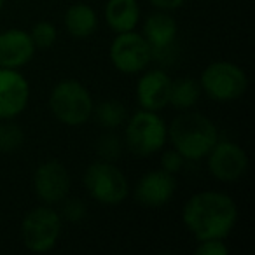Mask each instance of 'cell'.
Segmentation results:
<instances>
[{"instance_id":"1","label":"cell","mask_w":255,"mask_h":255,"mask_svg":"<svg viewBox=\"0 0 255 255\" xmlns=\"http://www.w3.org/2000/svg\"><path fill=\"white\" fill-rule=\"evenodd\" d=\"M182 219L198 241L224 240L236 224L238 208L224 192L203 191L187 199Z\"/></svg>"},{"instance_id":"2","label":"cell","mask_w":255,"mask_h":255,"mask_svg":"<svg viewBox=\"0 0 255 255\" xmlns=\"http://www.w3.org/2000/svg\"><path fill=\"white\" fill-rule=\"evenodd\" d=\"M168 136L175 150L189 161L206 157L219 142L215 124L199 112H187L175 117L168 129Z\"/></svg>"},{"instance_id":"3","label":"cell","mask_w":255,"mask_h":255,"mask_svg":"<svg viewBox=\"0 0 255 255\" xmlns=\"http://www.w3.org/2000/svg\"><path fill=\"white\" fill-rule=\"evenodd\" d=\"M51 112L58 121L68 126L84 124L93 116V98L77 81H61L53 88L49 96Z\"/></svg>"},{"instance_id":"4","label":"cell","mask_w":255,"mask_h":255,"mask_svg":"<svg viewBox=\"0 0 255 255\" xmlns=\"http://www.w3.org/2000/svg\"><path fill=\"white\" fill-rule=\"evenodd\" d=\"M168 138L164 121L152 110H140L129 119L126 128V143L129 152L147 157L163 149Z\"/></svg>"},{"instance_id":"5","label":"cell","mask_w":255,"mask_h":255,"mask_svg":"<svg viewBox=\"0 0 255 255\" xmlns=\"http://www.w3.org/2000/svg\"><path fill=\"white\" fill-rule=\"evenodd\" d=\"M247 86L243 68L229 61H213L201 74V88L215 102H234L241 98Z\"/></svg>"},{"instance_id":"6","label":"cell","mask_w":255,"mask_h":255,"mask_svg":"<svg viewBox=\"0 0 255 255\" xmlns=\"http://www.w3.org/2000/svg\"><path fill=\"white\" fill-rule=\"evenodd\" d=\"M61 233V219L51 206H37L25 215L21 224V238L28 250L42 254L58 243Z\"/></svg>"},{"instance_id":"7","label":"cell","mask_w":255,"mask_h":255,"mask_svg":"<svg viewBox=\"0 0 255 255\" xmlns=\"http://www.w3.org/2000/svg\"><path fill=\"white\" fill-rule=\"evenodd\" d=\"M84 185L93 199L103 205H119L128 196V180L110 161L93 163L84 173Z\"/></svg>"},{"instance_id":"8","label":"cell","mask_w":255,"mask_h":255,"mask_svg":"<svg viewBox=\"0 0 255 255\" xmlns=\"http://www.w3.org/2000/svg\"><path fill=\"white\" fill-rule=\"evenodd\" d=\"M110 61L123 74H136L142 72L152 60V47L140 33L123 32L117 33L110 46Z\"/></svg>"},{"instance_id":"9","label":"cell","mask_w":255,"mask_h":255,"mask_svg":"<svg viewBox=\"0 0 255 255\" xmlns=\"http://www.w3.org/2000/svg\"><path fill=\"white\" fill-rule=\"evenodd\" d=\"M206 157L210 173L220 182H236L248 166L245 150L231 142H217Z\"/></svg>"},{"instance_id":"10","label":"cell","mask_w":255,"mask_h":255,"mask_svg":"<svg viewBox=\"0 0 255 255\" xmlns=\"http://www.w3.org/2000/svg\"><path fill=\"white\" fill-rule=\"evenodd\" d=\"M33 187L46 205H54L67 198L70 191V175L60 161H46L35 171Z\"/></svg>"},{"instance_id":"11","label":"cell","mask_w":255,"mask_h":255,"mask_svg":"<svg viewBox=\"0 0 255 255\" xmlns=\"http://www.w3.org/2000/svg\"><path fill=\"white\" fill-rule=\"evenodd\" d=\"M30 86L14 68L0 67V119H14L28 105Z\"/></svg>"},{"instance_id":"12","label":"cell","mask_w":255,"mask_h":255,"mask_svg":"<svg viewBox=\"0 0 255 255\" xmlns=\"http://www.w3.org/2000/svg\"><path fill=\"white\" fill-rule=\"evenodd\" d=\"M175 177L164 170L149 171L140 178L135 189V198L140 205L145 206H163L173 198L175 194Z\"/></svg>"},{"instance_id":"13","label":"cell","mask_w":255,"mask_h":255,"mask_svg":"<svg viewBox=\"0 0 255 255\" xmlns=\"http://www.w3.org/2000/svg\"><path fill=\"white\" fill-rule=\"evenodd\" d=\"M171 79L163 70H150L143 74L136 86V98L143 110L164 109L170 103Z\"/></svg>"},{"instance_id":"14","label":"cell","mask_w":255,"mask_h":255,"mask_svg":"<svg viewBox=\"0 0 255 255\" xmlns=\"http://www.w3.org/2000/svg\"><path fill=\"white\" fill-rule=\"evenodd\" d=\"M35 46L25 30H7L0 33V67L19 68L33 58Z\"/></svg>"},{"instance_id":"15","label":"cell","mask_w":255,"mask_h":255,"mask_svg":"<svg viewBox=\"0 0 255 255\" xmlns=\"http://www.w3.org/2000/svg\"><path fill=\"white\" fill-rule=\"evenodd\" d=\"M140 5L136 0H109L105 5V21L114 32H131L138 25Z\"/></svg>"},{"instance_id":"16","label":"cell","mask_w":255,"mask_h":255,"mask_svg":"<svg viewBox=\"0 0 255 255\" xmlns=\"http://www.w3.org/2000/svg\"><path fill=\"white\" fill-rule=\"evenodd\" d=\"M143 37L154 49H166L175 42L177 37V23L168 14H152L143 25Z\"/></svg>"},{"instance_id":"17","label":"cell","mask_w":255,"mask_h":255,"mask_svg":"<svg viewBox=\"0 0 255 255\" xmlns=\"http://www.w3.org/2000/svg\"><path fill=\"white\" fill-rule=\"evenodd\" d=\"M96 25H98V19H96L95 11L86 4L70 5L65 14V26H67L68 33L77 39H86V37L93 35Z\"/></svg>"},{"instance_id":"18","label":"cell","mask_w":255,"mask_h":255,"mask_svg":"<svg viewBox=\"0 0 255 255\" xmlns=\"http://www.w3.org/2000/svg\"><path fill=\"white\" fill-rule=\"evenodd\" d=\"M199 98V84L192 79H177L171 82L170 103L177 109H191Z\"/></svg>"},{"instance_id":"19","label":"cell","mask_w":255,"mask_h":255,"mask_svg":"<svg viewBox=\"0 0 255 255\" xmlns=\"http://www.w3.org/2000/svg\"><path fill=\"white\" fill-rule=\"evenodd\" d=\"M93 114H95L96 123L107 129L121 126L123 121L126 119V109L117 100H105L100 105L93 107Z\"/></svg>"},{"instance_id":"20","label":"cell","mask_w":255,"mask_h":255,"mask_svg":"<svg viewBox=\"0 0 255 255\" xmlns=\"http://www.w3.org/2000/svg\"><path fill=\"white\" fill-rule=\"evenodd\" d=\"M25 142L23 129L18 124H0V154H11L18 150Z\"/></svg>"},{"instance_id":"21","label":"cell","mask_w":255,"mask_h":255,"mask_svg":"<svg viewBox=\"0 0 255 255\" xmlns=\"http://www.w3.org/2000/svg\"><path fill=\"white\" fill-rule=\"evenodd\" d=\"M30 37H32V42L35 46V49H49L56 42L58 32L54 28V25H51L47 21H40L32 28Z\"/></svg>"},{"instance_id":"22","label":"cell","mask_w":255,"mask_h":255,"mask_svg":"<svg viewBox=\"0 0 255 255\" xmlns=\"http://www.w3.org/2000/svg\"><path fill=\"white\" fill-rule=\"evenodd\" d=\"M98 154L102 156V159L105 161H114L119 157L121 154V140L117 135H103L98 140Z\"/></svg>"},{"instance_id":"23","label":"cell","mask_w":255,"mask_h":255,"mask_svg":"<svg viewBox=\"0 0 255 255\" xmlns=\"http://www.w3.org/2000/svg\"><path fill=\"white\" fill-rule=\"evenodd\" d=\"M198 255H227L229 248L222 240H205L196 247Z\"/></svg>"},{"instance_id":"24","label":"cell","mask_w":255,"mask_h":255,"mask_svg":"<svg viewBox=\"0 0 255 255\" xmlns=\"http://www.w3.org/2000/svg\"><path fill=\"white\" fill-rule=\"evenodd\" d=\"M63 215L67 217L68 220H72V222H77V220L84 219V215H86L84 203L79 201V199H70V201H67L63 205Z\"/></svg>"},{"instance_id":"25","label":"cell","mask_w":255,"mask_h":255,"mask_svg":"<svg viewBox=\"0 0 255 255\" xmlns=\"http://www.w3.org/2000/svg\"><path fill=\"white\" fill-rule=\"evenodd\" d=\"M184 157H182V154H178L177 150H170V152H166L163 156V161H161V164H163V170L168 171V173H177V171H180V168L184 166Z\"/></svg>"},{"instance_id":"26","label":"cell","mask_w":255,"mask_h":255,"mask_svg":"<svg viewBox=\"0 0 255 255\" xmlns=\"http://www.w3.org/2000/svg\"><path fill=\"white\" fill-rule=\"evenodd\" d=\"M150 2H152V5H156L157 9H163V11H175L184 4V0H150Z\"/></svg>"},{"instance_id":"27","label":"cell","mask_w":255,"mask_h":255,"mask_svg":"<svg viewBox=\"0 0 255 255\" xmlns=\"http://www.w3.org/2000/svg\"><path fill=\"white\" fill-rule=\"evenodd\" d=\"M2 5H4V0H0V9H2Z\"/></svg>"}]
</instances>
